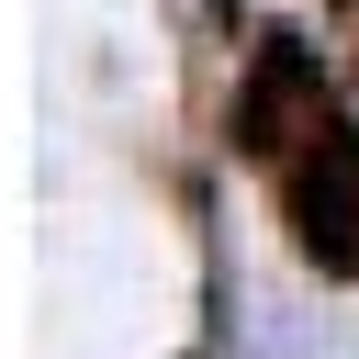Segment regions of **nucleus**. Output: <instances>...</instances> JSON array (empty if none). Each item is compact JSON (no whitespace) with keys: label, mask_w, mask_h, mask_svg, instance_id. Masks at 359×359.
<instances>
[{"label":"nucleus","mask_w":359,"mask_h":359,"mask_svg":"<svg viewBox=\"0 0 359 359\" xmlns=\"http://www.w3.org/2000/svg\"><path fill=\"white\" fill-rule=\"evenodd\" d=\"M292 101H325V90H314V56H303V45H269V56H258V79H247V146H269V157H280V146H292V135H280V112H292Z\"/></svg>","instance_id":"obj_2"},{"label":"nucleus","mask_w":359,"mask_h":359,"mask_svg":"<svg viewBox=\"0 0 359 359\" xmlns=\"http://www.w3.org/2000/svg\"><path fill=\"white\" fill-rule=\"evenodd\" d=\"M292 213L325 269H359V123H314V157L292 168Z\"/></svg>","instance_id":"obj_1"}]
</instances>
